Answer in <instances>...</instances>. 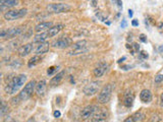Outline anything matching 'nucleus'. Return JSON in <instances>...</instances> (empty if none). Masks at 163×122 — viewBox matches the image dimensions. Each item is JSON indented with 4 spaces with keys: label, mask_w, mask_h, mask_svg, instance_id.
Returning <instances> with one entry per match:
<instances>
[{
    "label": "nucleus",
    "mask_w": 163,
    "mask_h": 122,
    "mask_svg": "<svg viewBox=\"0 0 163 122\" xmlns=\"http://www.w3.org/2000/svg\"><path fill=\"white\" fill-rule=\"evenodd\" d=\"M47 38H49V36H48V32H43V33L38 34V35H36L35 37H34L33 42L34 43H42V42H45V40Z\"/></svg>",
    "instance_id": "obj_21"
},
{
    "label": "nucleus",
    "mask_w": 163,
    "mask_h": 122,
    "mask_svg": "<svg viewBox=\"0 0 163 122\" xmlns=\"http://www.w3.org/2000/svg\"><path fill=\"white\" fill-rule=\"evenodd\" d=\"M112 1H113L114 3H115L116 5L118 6V8H119V9L122 8V1H121V0H112Z\"/></svg>",
    "instance_id": "obj_31"
},
{
    "label": "nucleus",
    "mask_w": 163,
    "mask_h": 122,
    "mask_svg": "<svg viewBox=\"0 0 163 122\" xmlns=\"http://www.w3.org/2000/svg\"><path fill=\"white\" fill-rule=\"evenodd\" d=\"M161 82H163V74H157L155 77V84H160Z\"/></svg>",
    "instance_id": "obj_29"
},
{
    "label": "nucleus",
    "mask_w": 163,
    "mask_h": 122,
    "mask_svg": "<svg viewBox=\"0 0 163 122\" xmlns=\"http://www.w3.org/2000/svg\"><path fill=\"white\" fill-rule=\"evenodd\" d=\"M125 122H135V120H134V118H133V116H130V117H128V118L125 119Z\"/></svg>",
    "instance_id": "obj_36"
},
{
    "label": "nucleus",
    "mask_w": 163,
    "mask_h": 122,
    "mask_svg": "<svg viewBox=\"0 0 163 122\" xmlns=\"http://www.w3.org/2000/svg\"><path fill=\"white\" fill-rule=\"evenodd\" d=\"M140 99L143 103H150L152 100V93L149 90H143L140 94Z\"/></svg>",
    "instance_id": "obj_16"
},
{
    "label": "nucleus",
    "mask_w": 163,
    "mask_h": 122,
    "mask_svg": "<svg viewBox=\"0 0 163 122\" xmlns=\"http://www.w3.org/2000/svg\"><path fill=\"white\" fill-rule=\"evenodd\" d=\"M72 8L70 5L65 3H51L49 5H47V10L49 12H53V13H61V12H65L68 11Z\"/></svg>",
    "instance_id": "obj_5"
},
{
    "label": "nucleus",
    "mask_w": 163,
    "mask_h": 122,
    "mask_svg": "<svg viewBox=\"0 0 163 122\" xmlns=\"http://www.w3.org/2000/svg\"><path fill=\"white\" fill-rule=\"evenodd\" d=\"M33 50V44L32 43H29V44H25L22 45V47L18 49V55L20 57H26L27 55H29L30 53L32 52Z\"/></svg>",
    "instance_id": "obj_13"
},
{
    "label": "nucleus",
    "mask_w": 163,
    "mask_h": 122,
    "mask_svg": "<svg viewBox=\"0 0 163 122\" xmlns=\"http://www.w3.org/2000/svg\"><path fill=\"white\" fill-rule=\"evenodd\" d=\"M50 48V44L48 42H42L39 43V45L37 46V48L35 49V53L37 55H41V54H45L49 51Z\"/></svg>",
    "instance_id": "obj_14"
},
{
    "label": "nucleus",
    "mask_w": 163,
    "mask_h": 122,
    "mask_svg": "<svg viewBox=\"0 0 163 122\" xmlns=\"http://www.w3.org/2000/svg\"><path fill=\"white\" fill-rule=\"evenodd\" d=\"M121 27H122V29H125V27H128V22L125 19H122V22H121Z\"/></svg>",
    "instance_id": "obj_34"
},
{
    "label": "nucleus",
    "mask_w": 163,
    "mask_h": 122,
    "mask_svg": "<svg viewBox=\"0 0 163 122\" xmlns=\"http://www.w3.org/2000/svg\"><path fill=\"white\" fill-rule=\"evenodd\" d=\"M163 51V46H160L159 47V52H162Z\"/></svg>",
    "instance_id": "obj_45"
},
{
    "label": "nucleus",
    "mask_w": 163,
    "mask_h": 122,
    "mask_svg": "<svg viewBox=\"0 0 163 122\" xmlns=\"http://www.w3.org/2000/svg\"><path fill=\"white\" fill-rule=\"evenodd\" d=\"M125 59H127V57H122V58H120V59H119V60H118L117 62H118V63H121V62H122V61H125Z\"/></svg>",
    "instance_id": "obj_42"
},
{
    "label": "nucleus",
    "mask_w": 163,
    "mask_h": 122,
    "mask_svg": "<svg viewBox=\"0 0 163 122\" xmlns=\"http://www.w3.org/2000/svg\"><path fill=\"white\" fill-rule=\"evenodd\" d=\"M7 111H8V106L6 105V103L4 102V101H2V103H1V111H0V114H1V116H4V114H5Z\"/></svg>",
    "instance_id": "obj_26"
},
{
    "label": "nucleus",
    "mask_w": 163,
    "mask_h": 122,
    "mask_svg": "<svg viewBox=\"0 0 163 122\" xmlns=\"http://www.w3.org/2000/svg\"><path fill=\"white\" fill-rule=\"evenodd\" d=\"M46 91V82L44 79L40 80L36 86V92L39 96H44Z\"/></svg>",
    "instance_id": "obj_19"
},
{
    "label": "nucleus",
    "mask_w": 163,
    "mask_h": 122,
    "mask_svg": "<svg viewBox=\"0 0 163 122\" xmlns=\"http://www.w3.org/2000/svg\"><path fill=\"white\" fill-rule=\"evenodd\" d=\"M53 26L51 22H43L38 24L35 27V31L37 33H43L44 31H47V30H50Z\"/></svg>",
    "instance_id": "obj_15"
},
{
    "label": "nucleus",
    "mask_w": 163,
    "mask_h": 122,
    "mask_svg": "<svg viewBox=\"0 0 163 122\" xmlns=\"http://www.w3.org/2000/svg\"><path fill=\"white\" fill-rule=\"evenodd\" d=\"M22 32V30L20 27H13V29H9V30H3L0 33V37L3 39H11L14 38L20 35Z\"/></svg>",
    "instance_id": "obj_7"
},
{
    "label": "nucleus",
    "mask_w": 163,
    "mask_h": 122,
    "mask_svg": "<svg viewBox=\"0 0 163 122\" xmlns=\"http://www.w3.org/2000/svg\"><path fill=\"white\" fill-rule=\"evenodd\" d=\"M28 122H35V119H34V118H30Z\"/></svg>",
    "instance_id": "obj_44"
},
{
    "label": "nucleus",
    "mask_w": 163,
    "mask_h": 122,
    "mask_svg": "<svg viewBox=\"0 0 163 122\" xmlns=\"http://www.w3.org/2000/svg\"><path fill=\"white\" fill-rule=\"evenodd\" d=\"M139 57L140 59H142V60H144V59H147L149 57L148 53H147L146 51H141L139 53Z\"/></svg>",
    "instance_id": "obj_28"
},
{
    "label": "nucleus",
    "mask_w": 163,
    "mask_h": 122,
    "mask_svg": "<svg viewBox=\"0 0 163 122\" xmlns=\"http://www.w3.org/2000/svg\"><path fill=\"white\" fill-rule=\"evenodd\" d=\"M28 13V9L22 8V9H12V10H8L4 13V18L6 20H14L17 18L24 17Z\"/></svg>",
    "instance_id": "obj_4"
},
{
    "label": "nucleus",
    "mask_w": 163,
    "mask_h": 122,
    "mask_svg": "<svg viewBox=\"0 0 163 122\" xmlns=\"http://www.w3.org/2000/svg\"><path fill=\"white\" fill-rule=\"evenodd\" d=\"M53 115H54V117H55V118H58V117H60L61 113H60V112H59V111H54Z\"/></svg>",
    "instance_id": "obj_35"
},
{
    "label": "nucleus",
    "mask_w": 163,
    "mask_h": 122,
    "mask_svg": "<svg viewBox=\"0 0 163 122\" xmlns=\"http://www.w3.org/2000/svg\"><path fill=\"white\" fill-rule=\"evenodd\" d=\"M132 116H133V118H134L135 122H138V121L142 120V119L145 117V115L142 113V112H137V113H135L134 115H132Z\"/></svg>",
    "instance_id": "obj_25"
},
{
    "label": "nucleus",
    "mask_w": 163,
    "mask_h": 122,
    "mask_svg": "<svg viewBox=\"0 0 163 122\" xmlns=\"http://www.w3.org/2000/svg\"><path fill=\"white\" fill-rule=\"evenodd\" d=\"M56 66H51V67L49 68V69L47 70V73H48V75H51V74H53V73L56 71Z\"/></svg>",
    "instance_id": "obj_30"
},
{
    "label": "nucleus",
    "mask_w": 163,
    "mask_h": 122,
    "mask_svg": "<svg viewBox=\"0 0 163 122\" xmlns=\"http://www.w3.org/2000/svg\"><path fill=\"white\" fill-rule=\"evenodd\" d=\"M2 122H15V120L12 118V117H6V118L4 119Z\"/></svg>",
    "instance_id": "obj_33"
},
{
    "label": "nucleus",
    "mask_w": 163,
    "mask_h": 122,
    "mask_svg": "<svg viewBox=\"0 0 163 122\" xmlns=\"http://www.w3.org/2000/svg\"><path fill=\"white\" fill-rule=\"evenodd\" d=\"M160 102H161V106L163 107V93L161 94V97H160Z\"/></svg>",
    "instance_id": "obj_43"
},
{
    "label": "nucleus",
    "mask_w": 163,
    "mask_h": 122,
    "mask_svg": "<svg viewBox=\"0 0 163 122\" xmlns=\"http://www.w3.org/2000/svg\"><path fill=\"white\" fill-rule=\"evenodd\" d=\"M72 44V39L68 37H63V38L58 39L53 43L54 48H58V49H63V48H67Z\"/></svg>",
    "instance_id": "obj_9"
},
{
    "label": "nucleus",
    "mask_w": 163,
    "mask_h": 122,
    "mask_svg": "<svg viewBox=\"0 0 163 122\" xmlns=\"http://www.w3.org/2000/svg\"><path fill=\"white\" fill-rule=\"evenodd\" d=\"M99 111V108L95 105H90V106H87L85 107L84 109L82 110L81 112V117L85 120L87 119H90V118H93V116L95 115L97 112Z\"/></svg>",
    "instance_id": "obj_6"
},
{
    "label": "nucleus",
    "mask_w": 163,
    "mask_h": 122,
    "mask_svg": "<svg viewBox=\"0 0 163 122\" xmlns=\"http://www.w3.org/2000/svg\"><path fill=\"white\" fill-rule=\"evenodd\" d=\"M107 68H108V64L104 63V62H101V63H99L96 66L95 69H94V75H95L96 77H102V75L106 72Z\"/></svg>",
    "instance_id": "obj_10"
},
{
    "label": "nucleus",
    "mask_w": 163,
    "mask_h": 122,
    "mask_svg": "<svg viewBox=\"0 0 163 122\" xmlns=\"http://www.w3.org/2000/svg\"><path fill=\"white\" fill-rule=\"evenodd\" d=\"M64 26L63 25H61V24H58L57 26H54V27H52L50 30H48V36H49V38H51V37H55L57 35V34L59 33V32L62 30V27Z\"/></svg>",
    "instance_id": "obj_20"
},
{
    "label": "nucleus",
    "mask_w": 163,
    "mask_h": 122,
    "mask_svg": "<svg viewBox=\"0 0 163 122\" xmlns=\"http://www.w3.org/2000/svg\"><path fill=\"white\" fill-rule=\"evenodd\" d=\"M112 90H113L112 84H106V86L103 87V89L101 90L99 95H98V102L101 103V104H106L110 100Z\"/></svg>",
    "instance_id": "obj_3"
},
{
    "label": "nucleus",
    "mask_w": 163,
    "mask_h": 122,
    "mask_svg": "<svg viewBox=\"0 0 163 122\" xmlns=\"http://www.w3.org/2000/svg\"><path fill=\"white\" fill-rule=\"evenodd\" d=\"M20 4V0H0V7L1 10H4L5 8L14 7Z\"/></svg>",
    "instance_id": "obj_11"
},
{
    "label": "nucleus",
    "mask_w": 163,
    "mask_h": 122,
    "mask_svg": "<svg viewBox=\"0 0 163 122\" xmlns=\"http://www.w3.org/2000/svg\"><path fill=\"white\" fill-rule=\"evenodd\" d=\"M130 48H133V49H132V54H133V55H134L135 53L139 52V50H140V46L138 45L137 43H134V44H133L132 47H130Z\"/></svg>",
    "instance_id": "obj_27"
},
{
    "label": "nucleus",
    "mask_w": 163,
    "mask_h": 122,
    "mask_svg": "<svg viewBox=\"0 0 163 122\" xmlns=\"http://www.w3.org/2000/svg\"><path fill=\"white\" fill-rule=\"evenodd\" d=\"M26 82H27L26 74H20V75H17V77H13V79L6 84L5 93L8 94V95H14L18 90L24 86Z\"/></svg>",
    "instance_id": "obj_1"
},
{
    "label": "nucleus",
    "mask_w": 163,
    "mask_h": 122,
    "mask_svg": "<svg viewBox=\"0 0 163 122\" xmlns=\"http://www.w3.org/2000/svg\"><path fill=\"white\" fill-rule=\"evenodd\" d=\"M107 119V113L105 111H98L93 116V122H105Z\"/></svg>",
    "instance_id": "obj_18"
},
{
    "label": "nucleus",
    "mask_w": 163,
    "mask_h": 122,
    "mask_svg": "<svg viewBox=\"0 0 163 122\" xmlns=\"http://www.w3.org/2000/svg\"><path fill=\"white\" fill-rule=\"evenodd\" d=\"M92 6L93 7H96V5H97V0H92Z\"/></svg>",
    "instance_id": "obj_39"
},
{
    "label": "nucleus",
    "mask_w": 163,
    "mask_h": 122,
    "mask_svg": "<svg viewBox=\"0 0 163 122\" xmlns=\"http://www.w3.org/2000/svg\"><path fill=\"white\" fill-rule=\"evenodd\" d=\"M87 51H88L87 48H84V49H72L68 54L70 55H79V54H83V53H85Z\"/></svg>",
    "instance_id": "obj_24"
},
{
    "label": "nucleus",
    "mask_w": 163,
    "mask_h": 122,
    "mask_svg": "<svg viewBox=\"0 0 163 122\" xmlns=\"http://www.w3.org/2000/svg\"><path fill=\"white\" fill-rule=\"evenodd\" d=\"M134 100H135L134 93H133L130 90H128V91L125 92V100H123L125 107H128V108L132 107L133 104H134Z\"/></svg>",
    "instance_id": "obj_12"
},
{
    "label": "nucleus",
    "mask_w": 163,
    "mask_h": 122,
    "mask_svg": "<svg viewBox=\"0 0 163 122\" xmlns=\"http://www.w3.org/2000/svg\"><path fill=\"white\" fill-rule=\"evenodd\" d=\"M64 75H65V70H62V71H60V72H58L54 77H52L51 80H50V86H57V84L63 79Z\"/></svg>",
    "instance_id": "obj_17"
},
{
    "label": "nucleus",
    "mask_w": 163,
    "mask_h": 122,
    "mask_svg": "<svg viewBox=\"0 0 163 122\" xmlns=\"http://www.w3.org/2000/svg\"><path fill=\"white\" fill-rule=\"evenodd\" d=\"M140 40H141L143 43H146L147 42V37L144 35V34H142V35H140Z\"/></svg>",
    "instance_id": "obj_32"
},
{
    "label": "nucleus",
    "mask_w": 163,
    "mask_h": 122,
    "mask_svg": "<svg viewBox=\"0 0 163 122\" xmlns=\"http://www.w3.org/2000/svg\"><path fill=\"white\" fill-rule=\"evenodd\" d=\"M41 61H42V57L39 56V55H36V56L32 57V58L29 60V62H28V66H29L30 68L34 67L35 65H37V64L40 63Z\"/></svg>",
    "instance_id": "obj_22"
},
{
    "label": "nucleus",
    "mask_w": 163,
    "mask_h": 122,
    "mask_svg": "<svg viewBox=\"0 0 163 122\" xmlns=\"http://www.w3.org/2000/svg\"><path fill=\"white\" fill-rule=\"evenodd\" d=\"M87 47V41L83 40V41H79V42L73 44V48L72 49H84V48Z\"/></svg>",
    "instance_id": "obj_23"
},
{
    "label": "nucleus",
    "mask_w": 163,
    "mask_h": 122,
    "mask_svg": "<svg viewBox=\"0 0 163 122\" xmlns=\"http://www.w3.org/2000/svg\"><path fill=\"white\" fill-rule=\"evenodd\" d=\"M133 15H134V11H133L132 9H130V10H128V17H133Z\"/></svg>",
    "instance_id": "obj_40"
},
{
    "label": "nucleus",
    "mask_w": 163,
    "mask_h": 122,
    "mask_svg": "<svg viewBox=\"0 0 163 122\" xmlns=\"http://www.w3.org/2000/svg\"><path fill=\"white\" fill-rule=\"evenodd\" d=\"M158 27H159V30L162 32L163 31V22H160V24L158 25Z\"/></svg>",
    "instance_id": "obj_41"
},
{
    "label": "nucleus",
    "mask_w": 163,
    "mask_h": 122,
    "mask_svg": "<svg viewBox=\"0 0 163 122\" xmlns=\"http://www.w3.org/2000/svg\"><path fill=\"white\" fill-rule=\"evenodd\" d=\"M36 82L35 80H31L26 84V87L22 90V92L20 93V95L17 97V100L18 101H27L28 99H30L33 95L34 91L36 89Z\"/></svg>",
    "instance_id": "obj_2"
},
{
    "label": "nucleus",
    "mask_w": 163,
    "mask_h": 122,
    "mask_svg": "<svg viewBox=\"0 0 163 122\" xmlns=\"http://www.w3.org/2000/svg\"><path fill=\"white\" fill-rule=\"evenodd\" d=\"M99 87H100V82H92L84 87V94L86 96H88V97L93 96V95H95V94L97 93L98 90H99Z\"/></svg>",
    "instance_id": "obj_8"
},
{
    "label": "nucleus",
    "mask_w": 163,
    "mask_h": 122,
    "mask_svg": "<svg viewBox=\"0 0 163 122\" xmlns=\"http://www.w3.org/2000/svg\"><path fill=\"white\" fill-rule=\"evenodd\" d=\"M130 67H132V66H130V65H123V66H121V69H123V70H128Z\"/></svg>",
    "instance_id": "obj_38"
},
{
    "label": "nucleus",
    "mask_w": 163,
    "mask_h": 122,
    "mask_svg": "<svg viewBox=\"0 0 163 122\" xmlns=\"http://www.w3.org/2000/svg\"><path fill=\"white\" fill-rule=\"evenodd\" d=\"M132 25H133L134 27H138V26H139V22H138L137 19H133Z\"/></svg>",
    "instance_id": "obj_37"
}]
</instances>
